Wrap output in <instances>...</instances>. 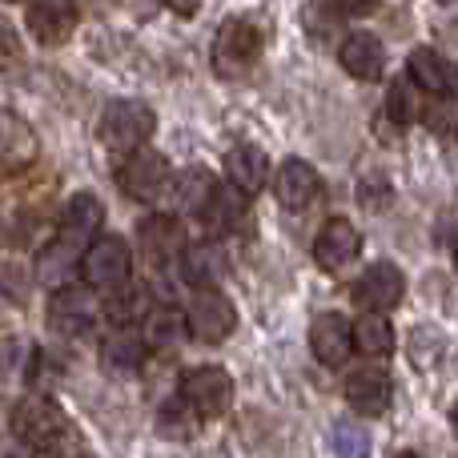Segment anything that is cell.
Masks as SVG:
<instances>
[{"instance_id": "10", "label": "cell", "mask_w": 458, "mask_h": 458, "mask_svg": "<svg viewBox=\"0 0 458 458\" xmlns=\"http://www.w3.org/2000/svg\"><path fill=\"white\" fill-rule=\"evenodd\" d=\"M346 403L354 406L366 419H382V414L394 406V382L382 366H358V370L346 374Z\"/></svg>"}, {"instance_id": "14", "label": "cell", "mask_w": 458, "mask_h": 458, "mask_svg": "<svg viewBox=\"0 0 458 458\" xmlns=\"http://www.w3.org/2000/svg\"><path fill=\"white\" fill-rule=\"evenodd\" d=\"M137 242H141V258L149 266H174L185 253V229L177 217H145L141 229H137Z\"/></svg>"}, {"instance_id": "9", "label": "cell", "mask_w": 458, "mask_h": 458, "mask_svg": "<svg viewBox=\"0 0 458 458\" xmlns=\"http://www.w3.org/2000/svg\"><path fill=\"white\" fill-rule=\"evenodd\" d=\"M350 298H354V306L362 310V314L382 318L386 310H394L398 301L406 298V274L394 266V261H374V266L354 282Z\"/></svg>"}, {"instance_id": "16", "label": "cell", "mask_w": 458, "mask_h": 458, "mask_svg": "<svg viewBox=\"0 0 458 458\" xmlns=\"http://www.w3.org/2000/svg\"><path fill=\"white\" fill-rule=\"evenodd\" d=\"M201 222L214 237H233V233H245L250 229V201L242 198L237 190H229V185L217 182L214 198L206 201V209H201Z\"/></svg>"}, {"instance_id": "28", "label": "cell", "mask_w": 458, "mask_h": 458, "mask_svg": "<svg viewBox=\"0 0 458 458\" xmlns=\"http://www.w3.org/2000/svg\"><path fill=\"white\" fill-rule=\"evenodd\" d=\"M105 370H117V374H129L145 362V342H141V330H113L105 338V354H101Z\"/></svg>"}, {"instance_id": "34", "label": "cell", "mask_w": 458, "mask_h": 458, "mask_svg": "<svg viewBox=\"0 0 458 458\" xmlns=\"http://www.w3.org/2000/svg\"><path fill=\"white\" fill-rule=\"evenodd\" d=\"M422 121H427L430 133L451 137V129H454V97H435V101L427 105V113H422Z\"/></svg>"}, {"instance_id": "8", "label": "cell", "mask_w": 458, "mask_h": 458, "mask_svg": "<svg viewBox=\"0 0 458 458\" xmlns=\"http://www.w3.org/2000/svg\"><path fill=\"white\" fill-rule=\"evenodd\" d=\"M101 318V301L89 285H64L48 298V326H53L61 338H81L89 334Z\"/></svg>"}, {"instance_id": "31", "label": "cell", "mask_w": 458, "mask_h": 458, "mask_svg": "<svg viewBox=\"0 0 458 458\" xmlns=\"http://www.w3.org/2000/svg\"><path fill=\"white\" fill-rule=\"evenodd\" d=\"M21 374L32 378V346L24 338H4L0 342V378L13 382Z\"/></svg>"}, {"instance_id": "35", "label": "cell", "mask_w": 458, "mask_h": 458, "mask_svg": "<svg viewBox=\"0 0 458 458\" xmlns=\"http://www.w3.org/2000/svg\"><path fill=\"white\" fill-rule=\"evenodd\" d=\"M301 16H306V29H310V37H314V40H326V37H330V29L338 32V21H342L334 4H310Z\"/></svg>"}, {"instance_id": "33", "label": "cell", "mask_w": 458, "mask_h": 458, "mask_svg": "<svg viewBox=\"0 0 458 458\" xmlns=\"http://www.w3.org/2000/svg\"><path fill=\"white\" fill-rule=\"evenodd\" d=\"M390 198H394V190H390L386 174H366L362 182H358V201H362L366 209H386Z\"/></svg>"}, {"instance_id": "23", "label": "cell", "mask_w": 458, "mask_h": 458, "mask_svg": "<svg viewBox=\"0 0 458 458\" xmlns=\"http://www.w3.org/2000/svg\"><path fill=\"white\" fill-rule=\"evenodd\" d=\"M32 153H37V141H32L29 125L13 113H0V174L29 165Z\"/></svg>"}, {"instance_id": "20", "label": "cell", "mask_w": 458, "mask_h": 458, "mask_svg": "<svg viewBox=\"0 0 458 458\" xmlns=\"http://www.w3.org/2000/svg\"><path fill=\"white\" fill-rule=\"evenodd\" d=\"M318 190H322V177H318L314 165H306V161H285L282 169H277L274 177V198L282 201L285 209H306L310 201L318 198Z\"/></svg>"}, {"instance_id": "7", "label": "cell", "mask_w": 458, "mask_h": 458, "mask_svg": "<svg viewBox=\"0 0 458 458\" xmlns=\"http://www.w3.org/2000/svg\"><path fill=\"white\" fill-rule=\"evenodd\" d=\"M233 330H237V306L225 298L222 290H198L193 293L190 310H185V334H190V338L217 346V342H225Z\"/></svg>"}, {"instance_id": "37", "label": "cell", "mask_w": 458, "mask_h": 458, "mask_svg": "<svg viewBox=\"0 0 458 458\" xmlns=\"http://www.w3.org/2000/svg\"><path fill=\"white\" fill-rule=\"evenodd\" d=\"M438 245H443V253L454 250V214L451 209H443V217H438Z\"/></svg>"}, {"instance_id": "13", "label": "cell", "mask_w": 458, "mask_h": 458, "mask_svg": "<svg viewBox=\"0 0 458 458\" xmlns=\"http://www.w3.org/2000/svg\"><path fill=\"white\" fill-rule=\"evenodd\" d=\"M358 250H362L358 225L350 222V217H330L314 242V261L326 269V274H338V269H346L350 261L358 258Z\"/></svg>"}, {"instance_id": "32", "label": "cell", "mask_w": 458, "mask_h": 458, "mask_svg": "<svg viewBox=\"0 0 458 458\" xmlns=\"http://www.w3.org/2000/svg\"><path fill=\"white\" fill-rule=\"evenodd\" d=\"M386 117L394 121L398 133H403V129L414 121V93H411V85H406V81H394V85L386 89Z\"/></svg>"}, {"instance_id": "12", "label": "cell", "mask_w": 458, "mask_h": 458, "mask_svg": "<svg viewBox=\"0 0 458 458\" xmlns=\"http://www.w3.org/2000/svg\"><path fill=\"white\" fill-rule=\"evenodd\" d=\"M77 21H81L77 4H64V0H40V4L24 8V24L37 37V45L45 48H61L64 40H72Z\"/></svg>"}, {"instance_id": "2", "label": "cell", "mask_w": 458, "mask_h": 458, "mask_svg": "<svg viewBox=\"0 0 458 458\" xmlns=\"http://www.w3.org/2000/svg\"><path fill=\"white\" fill-rule=\"evenodd\" d=\"M153 129H157V113L145 101H109L101 113V125H97V141L109 153L129 157L149 145Z\"/></svg>"}, {"instance_id": "25", "label": "cell", "mask_w": 458, "mask_h": 458, "mask_svg": "<svg viewBox=\"0 0 458 458\" xmlns=\"http://www.w3.org/2000/svg\"><path fill=\"white\" fill-rule=\"evenodd\" d=\"M174 198H177V209H182V214H193L198 217L201 209H206V201L214 198V190H217V177L209 174V169H185V174H177L174 182Z\"/></svg>"}, {"instance_id": "18", "label": "cell", "mask_w": 458, "mask_h": 458, "mask_svg": "<svg viewBox=\"0 0 458 458\" xmlns=\"http://www.w3.org/2000/svg\"><path fill=\"white\" fill-rule=\"evenodd\" d=\"M338 61L354 81H378L386 69V48L374 32H350L338 48Z\"/></svg>"}, {"instance_id": "27", "label": "cell", "mask_w": 458, "mask_h": 458, "mask_svg": "<svg viewBox=\"0 0 458 458\" xmlns=\"http://www.w3.org/2000/svg\"><path fill=\"white\" fill-rule=\"evenodd\" d=\"M182 338H185V314H182V310H174V306H153L149 314H145V334H141L145 346L174 350Z\"/></svg>"}, {"instance_id": "3", "label": "cell", "mask_w": 458, "mask_h": 458, "mask_svg": "<svg viewBox=\"0 0 458 458\" xmlns=\"http://www.w3.org/2000/svg\"><path fill=\"white\" fill-rule=\"evenodd\" d=\"M81 277L93 293H113L121 285H129L133 277V253L129 242L117 233H101L85 253H81Z\"/></svg>"}, {"instance_id": "26", "label": "cell", "mask_w": 458, "mask_h": 458, "mask_svg": "<svg viewBox=\"0 0 458 458\" xmlns=\"http://www.w3.org/2000/svg\"><path fill=\"white\" fill-rule=\"evenodd\" d=\"M149 310H153V301L141 285H121V290L109 293L101 314H109L113 322H117V330H137V322H145Z\"/></svg>"}, {"instance_id": "1", "label": "cell", "mask_w": 458, "mask_h": 458, "mask_svg": "<svg viewBox=\"0 0 458 458\" xmlns=\"http://www.w3.org/2000/svg\"><path fill=\"white\" fill-rule=\"evenodd\" d=\"M13 430L32 454L45 458H77L81 454V430L69 422V414L53 403L48 394H29L16 403Z\"/></svg>"}, {"instance_id": "4", "label": "cell", "mask_w": 458, "mask_h": 458, "mask_svg": "<svg viewBox=\"0 0 458 458\" xmlns=\"http://www.w3.org/2000/svg\"><path fill=\"white\" fill-rule=\"evenodd\" d=\"M261 48H266V32L253 21H225L214 37V69L222 77H242L258 64Z\"/></svg>"}, {"instance_id": "38", "label": "cell", "mask_w": 458, "mask_h": 458, "mask_svg": "<svg viewBox=\"0 0 458 458\" xmlns=\"http://www.w3.org/2000/svg\"><path fill=\"white\" fill-rule=\"evenodd\" d=\"M394 458H422V454H414V451H403V454H394Z\"/></svg>"}, {"instance_id": "6", "label": "cell", "mask_w": 458, "mask_h": 458, "mask_svg": "<svg viewBox=\"0 0 458 458\" xmlns=\"http://www.w3.org/2000/svg\"><path fill=\"white\" fill-rule=\"evenodd\" d=\"M169 182H174V169H169L165 153L149 149V145L137 149V153H129V157L121 161V169H117V185L125 190V198H133V201L165 198Z\"/></svg>"}, {"instance_id": "22", "label": "cell", "mask_w": 458, "mask_h": 458, "mask_svg": "<svg viewBox=\"0 0 458 458\" xmlns=\"http://www.w3.org/2000/svg\"><path fill=\"white\" fill-rule=\"evenodd\" d=\"M77 269H81V253L53 237L37 258V282L56 293V290H64V285H72V274H77Z\"/></svg>"}, {"instance_id": "19", "label": "cell", "mask_w": 458, "mask_h": 458, "mask_svg": "<svg viewBox=\"0 0 458 458\" xmlns=\"http://www.w3.org/2000/svg\"><path fill=\"white\" fill-rule=\"evenodd\" d=\"M310 350H314V358L322 366H342L350 358V322L342 314H318L314 322H310Z\"/></svg>"}, {"instance_id": "17", "label": "cell", "mask_w": 458, "mask_h": 458, "mask_svg": "<svg viewBox=\"0 0 458 458\" xmlns=\"http://www.w3.org/2000/svg\"><path fill=\"white\" fill-rule=\"evenodd\" d=\"M406 77H411L406 85L430 93V101L454 93V69L443 53H435V48H414L411 61H406Z\"/></svg>"}, {"instance_id": "36", "label": "cell", "mask_w": 458, "mask_h": 458, "mask_svg": "<svg viewBox=\"0 0 458 458\" xmlns=\"http://www.w3.org/2000/svg\"><path fill=\"white\" fill-rule=\"evenodd\" d=\"M0 458H37L16 435H0Z\"/></svg>"}, {"instance_id": "24", "label": "cell", "mask_w": 458, "mask_h": 458, "mask_svg": "<svg viewBox=\"0 0 458 458\" xmlns=\"http://www.w3.org/2000/svg\"><path fill=\"white\" fill-rule=\"evenodd\" d=\"M350 346L366 358L394 354V326L378 314H362L358 322H350Z\"/></svg>"}, {"instance_id": "29", "label": "cell", "mask_w": 458, "mask_h": 458, "mask_svg": "<svg viewBox=\"0 0 458 458\" xmlns=\"http://www.w3.org/2000/svg\"><path fill=\"white\" fill-rule=\"evenodd\" d=\"M198 414L182 403V398H169L165 406L157 411V435L161 438H174V443H185V438L198 435Z\"/></svg>"}, {"instance_id": "21", "label": "cell", "mask_w": 458, "mask_h": 458, "mask_svg": "<svg viewBox=\"0 0 458 458\" xmlns=\"http://www.w3.org/2000/svg\"><path fill=\"white\" fill-rule=\"evenodd\" d=\"M229 274V258L217 242H201V245H185L182 253V277L198 290H217V282Z\"/></svg>"}, {"instance_id": "30", "label": "cell", "mask_w": 458, "mask_h": 458, "mask_svg": "<svg viewBox=\"0 0 458 458\" xmlns=\"http://www.w3.org/2000/svg\"><path fill=\"white\" fill-rule=\"evenodd\" d=\"M330 446L338 458H370V435L362 422L354 419H338L330 427Z\"/></svg>"}, {"instance_id": "11", "label": "cell", "mask_w": 458, "mask_h": 458, "mask_svg": "<svg viewBox=\"0 0 458 458\" xmlns=\"http://www.w3.org/2000/svg\"><path fill=\"white\" fill-rule=\"evenodd\" d=\"M101 222H105V206L93 198V193H77V198H69V206H64L61 214V229H56V242L69 245V250L85 253L89 245L101 237Z\"/></svg>"}, {"instance_id": "5", "label": "cell", "mask_w": 458, "mask_h": 458, "mask_svg": "<svg viewBox=\"0 0 458 458\" xmlns=\"http://www.w3.org/2000/svg\"><path fill=\"white\" fill-rule=\"evenodd\" d=\"M182 398L193 414L201 419H222L233 406V378L222 366H193V370L182 374Z\"/></svg>"}, {"instance_id": "15", "label": "cell", "mask_w": 458, "mask_h": 458, "mask_svg": "<svg viewBox=\"0 0 458 458\" xmlns=\"http://www.w3.org/2000/svg\"><path fill=\"white\" fill-rule=\"evenodd\" d=\"M225 177H229V190H237L245 201L253 193H261L269 185V157L250 141H237L233 149L225 153Z\"/></svg>"}]
</instances>
